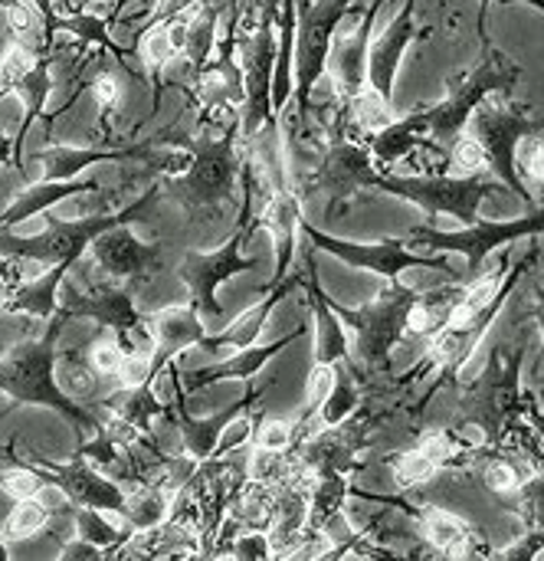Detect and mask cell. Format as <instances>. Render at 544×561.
Returning <instances> with one entry per match:
<instances>
[{
	"instance_id": "1",
	"label": "cell",
	"mask_w": 544,
	"mask_h": 561,
	"mask_svg": "<svg viewBox=\"0 0 544 561\" xmlns=\"http://www.w3.org/2000/svg\"><path fill=\"white\" fill-rule=\"evenodd\" d=\"M243 151L240 115L197 122L194 141L187 145V168L164 178L161 191H167V197L190 214L220 207L233 197L243 178Z\"/></svg>"
},
{
	"instance_id": "2",
	"label": "cell",
	"mask_w": 544,
	"mask_h": 561,
	"mask_svg": "<svg viewBox=\"0 0 544 561\" xmlns=\"http://www.w3.org/2000/svg\"><path fill=\"white\" fill-rule=\"evenodd\" d=\"M66 312L59 309L53 319H46V329L39 339H26L0 355V394L10 398V404H33V408H49L62 414L79 434L82 431H99L102 421L92 417L85 408H79L59 385L56 365H59V342H62V325Z\"/></svg>"
},
{
	"instance_id": "3",
	"label": "cell",
	"mask_w": 544,
	"mask_h": 561,
	"mask_svg": "<svg viewBox=\"0 0 544 561\" xmlns=\"http://www.w3.org/2000/svg\"><path fill=\"white\" fill-rule=\"evenodd\" d=\"M519 76H522V66L509 53H502L493 43H486L483 56L473 66H466L463 72L447 79V95L440 102L417 105V112L427 122L430 141L450 151L463 138L473 112L489 95H512L516 85H519Z\"/></svg>"
},
{
	"instance_id": "4",
	"label": "cell",
	"mask_w": 544,
	"mask_h": 561,
	"mask_svg": "<svg viewBox=\"0 0 544 561\" xmlns=\"http://www.w3.org/2000/svg\"><path fill=\"white\" fill-rule=\"evenodd\" d=\"M276 0H253L246 13L236 10V59L243 72V108L240 138L256 141L263 131L276 128L273 112V69H276Z\"/></svg>"
},
{
	"instance_id": "5",
	"label": "cell",
	"mask_w": 544,
	"mask_h": 561,
	"mask_svg": "<svg viewBox=\"0 0 544 561\" xmlns=\"http://www.w3.org/2000/svg\"><path fill=\"white\" fill-rule=\"evenodd\" d=\"M161 194V184L148 187L135 204H128L125 210H112V214H85L79 220H62L56 214H43L46 217V230L39 237H13L10 230H0V253L10 260H36L46 266H59V270H72L76 260L108 230L115 227H128L135 220H148V210L154 207Z\"/></svg>"
},
{
	"instance_id": "6",
	"label": "cell",
	"mask_w": 544,
	"mask_h": 561,
	"mask_svg": "<svg viewBox=\"0 0 544 561\" xmlns=\"http://www.w3.org/2000/svg\"><path fill=\"white\" fill-rule=\"evenodd\" d=\"M522 362H525V345H519L512 355L502 348L489 352L486 368L460 385L456 398V421L479 427L489 447H499L509 431L522 427L525 414V391H522Z\"/></svg>"
},
{
	"instance_id": "7",
	"label": "cell",
	"mask_w": 544,
	"mask_h": 561,
	"mask_svg": "<svg viewBox=\"0 0 544 561\" xmlns=\"http://www.w3.org/2000/svg\"><path fill=\"white\" fill-rule=\"evenodd\" d=\"M539 256H542V247H539V237H535V243L529 247V253H525L519 263H512V270H509V276H506V283H502V289H499V293H496L483 309H476V312H473V316H466V319H453V322H450V325H443L437 335H430V352L424 355V362H417V365H414L410 381H414V378H424V375H427V368H430V371H437V381H433V388H430V391H437V388H443V385L456 381V378H460V371L473 362L476 348L483 345V335L489 332L493 319L502 312V306H506V302H509V296L516 293L519 279L532 270V263H539Z\"/></svg>"
},
{
	"instance_id": "8",
	"label": "cell",
	"mask_w": 544,
	"mask_h": 561,
	"mask_svg": "<svg viewBox=\"0 0 544 561\" xmlns=\"http://www.w3.org/2000/svg\"><path fill=\"white\" fill-rule=\"evenodd\" d=\"M378 178H381V171H378L364 138L348 122V108L345 105L332 108L328 141L322 145V151L312 164V174H309V184L325 191V197H328V217H338L364 191H374Z\"/></svg>"
},
{
	"instance_id": "9",
	"label": "cell",
	"mask_w": 544,
	"mask_h": 561,
	"mask_svg": "<svg viewBox=\"0 0 544 561\" xmlns=\"http://www.w3.org/2000/svg\"><path fill=\"white\" fill-rule=\"evenodd\" d=\"M473 138L479 141L489 171L496 174V181L506 184V191H512L516 197H522L529 207H535L532 191L525 187V181L519 178L516 168V151L522 145V138L529 135H542L544 115H539L532 105L516 102L512 95H489L470 118Z\"/></svg>"
},
{
	"instance_id": "10",
	"label": "cell",
	"mask_w": 544,
	"mask_h": 561,
	"mask_svg": "<svg viewBox=\"0 0 544 561\" xmlns=\"http://www.w3.org/2000/svg\"><path fill=\"white\" fill-rule=\"evenodd\" d=\"M374 191L401 197L414 207H420L427 217H456L463 227L479 220L483 201L506 191L502 181H493L486 174L456 178V174H381Z\"/></svg>"
},
{
	"instance_id": "11",
	"label": "cell",
	"mask_w": 544,
	"mask_h": 561,
	"mask_svg": "<svg viewBox=\"0 0 544 561\" xmlns=\"http://www.w3.org/2000/svg\"><path fill=\"white\" fill-rule=\"evenodd\" d=\"M414 299H417V289L404 286L401 279L387 283L384 293H378L371 302L355 306V309L332 299V309L338 312V319L355 332L358 362L368 371H387L391 368V355L401 345V339L407 335V319H410Z\"/></svg>"
},
{
	"instance_id": "12",
	"label": "cell",
	"mask_w": 544,
	"mask_h": 561,
	"mask_svg": "<svg viewBox=\"0 0 544 561\" xmlns=\"http://www.w3.org/2000/svg\"><path fill=\"white\" fill-rule=\"evenodd\" d=\"M358 7V0H302L299 7V30H296V53H292V108H296V125L305 128L309 108H312V92L319 79L328 72V56L335 46V30L338 23Z\"/></svg>"
},
{
	"instance_id": "13",
	"label": "cell",
	"mask_w": 544,
	"mask_h": 561,
	"mask_svg": "<svg viewBox=\"0 0 544 561\" xmlns=\"http://www.w3.org/2000/svg\"><path fill=\"white\" fill-rule=\"evenodd\" d=\"M544 237V204L529 207V214L516 220H476L463 230H437L433 224H417L410 227L407 247L417 250H433V253H463L466 256V273L479 276L483 263L502 250L512 247L516 240H535Z\"/></svg>"
},
{
	"instance_id": "14",
	"label": "cell",
	"mask_w": 544,
	"mask_h": 561,
	"mask_svg": "<svg viewBox=\"0 0 544 561\" xmlns=\"http://www.w3.org/2000/svg\"><path fill=\"white\" fill-rule=\"evenodd\" d=\"M256 220L253 224H236V230L217 247V250H187L177 263V276L190 293V306L204 316V319H217L223 316V306L217 299V289L240 276V273H253L259 270V256H246L243 243L256 233Z\"/></svg>"
},
{
	"instance_id": "15",
	"label": "cell",
	"mask_w": 544,
	"mask_h": 561,
	"mask_svg": "<svg viewBox=\"0 0 544 561\" xmlns=\"http://www.w3.org/2000/svg\"><path fill=\"white\" fill-rule=\"evenodd\" d=\"M302 237H305L315 250H322V253L342 260L345 266H355V270H364V273H378V276H384L387 283H397L407 270H440V273L456 276V270L447 263L443 253H437V256L414 253V250L407 247L404 237H384V240H378V243H358V240L332 237V233L319 230L315 224H309L305 217H302Z\"/></svg>"
},
{
	"instance_id": "16",
	"label": "cell",
	"mask_w": 544,
	"mask_h": 561,
	"mask_svg": "<svg viewBox=\"0 0 544 561\" xmlns=\"http://www.w3.org/2000/svg\"><path fill=\"white\" fill-rule=\"evenodd\" d=\"M374 421H381V414H351L348 421L335 424V427H315L309 434H302L292 447V457L299 463V470L305 477L315 473H358L361 470V454L368 447V437L374 431Z\"/></svg>"
},
{
	"instance_id": "17",
	"label": "cell",
	"mask_w": 544,
	"mask_h": 561,
	"mask_svg": "<svg viewBox=\"0 0 544 561\" xmlns=\"http://www.w3.org/2000/svg\"><path fill=\"white\" fill-rule=\"evenodd\" d=\"M26 463L43 477V483L56 486L69 506L102 510V513H115V516L125 513L128 493L121 486H115L112 480H105L99 470H92L82 454H76L69 463H49V460H26Z\"/></svg>"
},
{
	"instance_id": "18",
	"label": "cell",
	"mask_w": 544,
	"mask_h": 561,
	"mask_svg": "<svg viewBox=\"0 0 544 561\" xmlns=\"http://www.w3.org/2000/svg\"><path fill=\"white\" fill-rule=\"evenodd\" d=\"M355 496L361 500H371V503H387V506H397L404 513H410L417 519V529L424 536V542L440 552L443 559H489V542L476 533V526H470L463 516L443 510V506H410L407 500H378L371 493H358L351 490Z\"/></svg>"
},
{
	"instance_id": "19",
	"label": "cell",
	"mask_w": 544,
	"mask_h": 561,
	"mask_svg": "<svg viewBox=\"0 0 544 561\" xmlns=\"http://www.w3.org/2000/svg\"><path fill=\"white\" fill-rule=\"evenodd\" d=\"M269 388H273V381H266V385H259V388H250L240 401H233V404H227L220 414L200 421V417H190L187 401H184V391H181L177 375H174V398H171V404H174V421H177V431H181L184 454H187L197 467L210 463V460L217 457V444H220L223 431H227L233 421H240L243 414H250Z\"/></svg>"
},
{
	"instance_id": "20",
	"label": "cell",
	"mask_w": 544,
	"mask_h": 561,
	"mask_svg": "<svg viewBox=\"0 0 544 561\" xmlns=\"http://www.w3.org/2000/svg\"><path fill=\"white\" fill-rule=\"evenodd\" d=\"M59 309L69 319H92V322L112 329L125 352H131L128 332H138V329L144 332L148 329L144 319L138 316V309H135L131 289L115 286V283H102V286H92L89 293H76V299L62 302Z\"/></svg>"
},
{
	"instance_id": "21",
	"label": "cell",
	"mask_w": 544,
	"mask_h": 561,
	"mask_svg": "<svg viewBox=\"0 0 544 561\" xmlns=\"http://www.w3.org/2000/svg\"><path fill=\"white\" fill-rule=\"evenodd\" d=\"M305 286V273L302 270H296L292 266V273L286 276V279H279V283H273L269 286V293L256 302V306H250L246 312H240L223 332H217V335H207L204 342H200V348L207 352V355H213V358H227V355H233V352H243V348H250V345H256V339L263 335V329H266V322H269V316H273V309L292 293V289H302Z\"/></svg>"
},
{
	"instance_id": "22",
	"label": "cell",
	"mask_w": 544,
	"mask_h": 561,
	"mask_svg": "<svg viewBox=\"0 0 544 561\" xmlns=\"http://www.w3.org/2000/svg\"><path fill=\"white\" fill-rule=\"evenodd\" d=\"M364 145H368V151H371L381 174H397L401 161L420 164L430 151L440 148V145L430 141L427 122H424V115L417 108L410 115H404V118H394L387 128L368 135Z\"/></svg>"
},
{
	"instance_id": "23",
	"label": "cell",
	"mask_w": 544,
	"mask_h": 561,
	"mask_svg": "<svg viewBox=\"0 0 544 561\" xmlns=\"http://www.w3.org/2000/svg\"><path fill=\"white\" fill-rule=\"evenodd\" d=\"M417 0H404V7L397 10V16L387 23V30L371 39L368 49V85L374 92H381L384 99H394V82H397V69L404 62L407 46L417 36Z\"/></svg>"
},
{
	"instance_id": "24",
	"label": "cell",
	"mask_w": 544,
	"mask_h": 561,
	"mask_svg": "<svg viewBox=\"0 0 544 561\" xmlns=\"http://www.w3.org/2000/svg\"><path fill=\"white\" fill-rule=\"evenodd\" d=\"M148 335H151V362H154V378H161L177 358L181 352H187L190 345H200L207 339L204 329V316L194 306H171L151 316L148 322Z\"/></svg>"
},
{
	"instance_id": "25",
	"label": "cell",
	"mask_w": 544,
	"mask_h": 561,
	"mask_svg": "<svg viewBox=\"0 0 544 561\" xmlns=\"http://www.w3.org/2000/svg\"><path fill=\"white\" fill-rule=\"evenodd\" d=\"M92 256L102 266V273L112 276L115 283H135V279H148L158 270L161 247L135 240L128 227H115L92 243Z\"/></svg>"
},
{
	"instance_id": "26",
	"label": "cell",
	"mask_w": 544,
	"mask_h": 561,
	"mask_svg": "<svg viewBox=\"0 0 544 561\" xmlns=\"http://www.w3.org/2000/svg\"><path fill=\"white\" fill-rule=\"evenodd\" d=\"M305 335V325L286 332L282 339L269 342V345H250L243 352H233L227 358H220L217 365H207V368H197L184 378V388L187 391H200V388H210V385H220V381H253L276 355H282L292 342H299Z\"/></svg>"
},
{
	"instance_id": "27",
	"label": "cell",
	"mask_w": 544,
	"mask_h": 561,
	"mask_svg": "<svg viewBox=\"0 0 544 561\" xmlns=\"http://www.w3.org/2000/svg\"><path fill=\"white\" fill-rule=\"evenodd\" d=\"M305 293H309V306H312V319H315V352H312V365H338V362H348L351 358L348 335L342 329L338 312L332 309L328 293L319 283L315 260H305Z\"/></svg>"
},
{
	"instance_id": "28",
	"label": "cell",
	"mask_w": 544,
	"mask_h": 561,
	"mask_svg": "<svg viewBox=\"0 0 544 561\" xmlns=\"http://www.w3.org/2000/svg\"><path fill=\"white\" fill-rule=\"evenodd\" d=\"M381 7H384V0H371L364 7V13H361L358 30L332 49V56H335V82H338L345 102L355 99L368 85V49H371V39H374L371 33H374Z\"/></svg>"
},
{
	"instance_id": "29",
	"label": "cell",
	"mask_w": 544,
	"mask_h": 561,
	"mask_svg": "<svg viewBox=\"0 0 544 561\" xmlns=\"http://www.w3.org/2000/svg\"><path fill=\"white\" fill-rule=\"evenodd\" d=\"M92 194V191H102V184L95 178H72V181H39V184H30L23 187L10 207L0 214V230H13L16 224H23L26 217L33 214H46L53 204L66 201V197H76V194Z\"/></svg>"
},
{
	"instance_id": "30",
	"label": "cell",
	"mask_w": 544,
	"mask_h": 561,
	"mask_svg": "<svg viewBox=\"0 0 544 561\" xmlns=\"http://www.w3.org/2000/svg\"><path fill=\"white\" fill-rule=\"evenodd\" d=\"M351 490L355 486H351V480L345 473H315L312 483H309V523H305V533L332 539V529L342 523V516L348 510Z\"/></svg>"
},
{
	"instance_id": "31",
	"label": "cell",
	"mask_w": 544,
	"mask_h": 561,
	"mask_svg": "<svg viewBox=\"0 0 544 561\" xmlns=\"http://www.w3.org/2000/svg\"><path fill=\"white\" fill-rule=\"evenodd\" d=\"M463 296H466V283L417 293V299L410 306V319H407V335H417V339L437 335L443 325H450L456 319V312L463 306Z\"/></svg>"
},
{
	"instance_id": "32",
	"label": "cell",
	"mask_w": 544,
	"mask_h": 561,
	"mask_svg": "<svg viewBox=\"0 0 544 561\" xmlns=\"http://www.w3.org/2000/svg\"><path fill=\"white\" fill-rule=\"evenodd\" d=\"M220 13H223V3L220 0H197V7L190 10V20H187V39H184V62H187V72L197 79L213 49H217V39H220Z\"/></svg>"
},
{
	"instance_id": "33",
	"label": "cell",
	"mask_w": 544,
	"mask_h": 561,
	"mask_svg": "<svg viewBox=\"0 0 544 561\" xmlns=\"http://www.w3.org/2000/svg\"><path fill=\"white\" fill-rule=\"evenodd\" d=\"M108 411L125 417L128 424H135L141 434H151L158 417H174V404L171 401H158L154 385H138V388H118L108 401Z\"/></svg>"
},
{
	"instance_id": "34",
	"label": "cell",
	"mask_w": 544,
	"mask_h": 561,
	"mask_svg": "<svg viewBox=\"0 0 544 561\" xmlns=\"http://www.w3.org/2000/svg\"><path fill=\"white\" fill-rule=\"evenodd\" d=\"M358 404H361V388H358V375H355L351 358H348V362H338L335 365V385H332L325 404L319 408V414L312 417V424L302 434H309L315 427H335V424L348 421L351 414H358Z\"/></svg>"
},
{
	"instance_id": "35",
	"label": "cell",
	"mask_w": 544,
	"mask_h": 561,
	"mask_svg": "<svg viewBox=\"0 0 544 561\" xmlns=\"http://www.w3.org/2000/svg\"><path fill=\"white\" fill-rule=\"evenodd\" d=\"M138 53H141V62L148 69V79H151V112H158L161 92H164V69L174 56H181L174 39H171V23H161V26L138 33Z\"/></svg>"
},
{
	"instance_id": "36",
	"label": "cell",
	"mask_w": 544,
	"mask_h": 561,
	"mask_svg": "<svg viewBox=\"0 0 544 561\" xmlns=\"http://www.w3.org/2000/svg\"><path fill=\"white\" fill-rule=\"evenodd\" d=\"M387 467H391V477H394V483H397L401 493H404V490H414V486H424V483H430L433 477L443 473L420 447L391 454V457H387Z\"/></svg>"
},
{
	"instance_id": "37",
	"label": "cell",
	"mask_w": 544,
	"mask_h": 561,
	"mask_svg": "<svg viewBox=\"0 0 544 561\" xmlns=\"http://www.w3.org/2000/svg\"><path fill=\"white\" fill-rule=\"evenodd\" d=\"M49 523V506L39 503V496H30V500H16L13 510L7 513L3 519V539L7 542H23L30 536H36L39 529H46Z\"/></svg>"
},
{
	"instance_id": "38",
	"label": "cell",
	"mask_w": 544,
	"mask_h": 561,
	"mask_svg": "<svg viewBox=\"0 0 544 561\" xmlns=\"http://www.w3.org/2000/svg\"><path fill=\"white\" fill-rule=\"evenodd\" d=\"M506 506L512 510V516H519L522 529H539V526H544V473L535 470L519 486V493H512L506 500Z\"/></svg>"
},
{
	"instance_id": "39",
	"label": "cell",
	"mask_w": 544,
	"mask_h": 561,
	"mask_svg": "<svg viewBox=\"0 0 544 561\" xmlns=\"http://www.w3.org/2000/svg\"><path fill=\"white\" fill-rule=\"evenodd\" d=\"M332 385H335V365H312L309 381H305V404H302V414H299V421H296V431H299V434L312 424V417H315L319 408L325 404Z\"/></svg>"
},
{
	"instance_id": "40",
	"label": "cell",
	"mask_w": 544,
	"mask_h": 561,
	"mask_svg": "<svg viewBox=\"0 0 544 561\" xmlns=\"http://www.w3.org/2000/svg\"><path fill=\"white\" fill-rule=\"evenodd\" d=\"M489 164H486V154L479 148V141L473 135H463L453 148H450V171L447 174H456V178H473V174H483Z\"/></svg>"
},
{
	"instance_id": "41",
	"label": "cell",
	"mask_w": 544,
	"mask_h": 561,
	"mask_svg": "<svg viewBox=\"0 0 544 561\" xmlns=\"http://www.w3.org/2000/svg\"><path fill=\"white\" fill-rule=\"evenodd\" d=\"M95 368L89 365V355H76V352H66L62 355V391L72 398V394H89L95 391Z\"/></svg>"
},
{
	"instance_id": "42",
	"label": "cell",
	"mask_w": 544,
	"mask_h": 561,
	"mask_svg": "<svg viewBox=\"0 0 544 561\" xmlns=\"http://www.w3.org/2000/svg\"><path fill=\"white\" fill-rule=\"evenodd\" d=\"M299 440V431L296 424L289 421H259L256 434H253V444L250 447H259V450H292Z\"/></svg>"
},
{
	"instance_id": "43",
	"label": "cell",
	"mask_w": 544,
	"mask_h": 561,
	"mask_svg": "<svg viewBox=\"0 0 544 561\" xmlns=\"http://www.w3.org/2000/svg\"><path fill=\"white\" fill-rule=\"evenodd\" d=\"M544 556V526L539 529H522L519 539L506 542L502 549H493L489 559H502V561H532Z\"/></svg>"
},
{
	"instance_id": "44",
	"label": "cell",
	"mask_w": 544,
	"mask_h": 561,
	"mask_svg": "<svg viewBox=\"0 0 544 561\" xmlns=\"http://www.w3.org/2000/svg\"><path fill=\"white\" fill-rule=\"evenodd\" d=\"M154 362L151 355L141 358V352H128L121 368H118V385L121 388H138V385H154Z\"/></svg>"
},
{
	"instance_id": "45",
	"label": "cell",
	"mask_w": 544,
	"mask_h": 561,
	"mask_svg": "<svg viewBox=\"0 0 544 561\" xmlns=\"http://www.w3.org/2000/svg\"><path fill=\"white\" fill-rule=\"evenodd\" d=\"M92 92H95V99H99V105H102V131H108V118H112V112H115L118 102H121L118 79H115L112 72H99V76L92 79Z\"/></svg>"
},
{
	"instance_id": "46",
	"label": "cell",
	"mask_w": 544,
	"mask_h": 561,
	"mask_svg": "<svg viewBox=\"0 0 544 561\" xmlns=\"http://www.w3.org/2000/svg\"><path fill=\"white\" fill-rule=\"evenodd\" d=\"M125 355H128V352H125L118 342H99V345L89 352V365L95 368V375H99V378H105V375H118V368H121Z\"/></svg>"
},
{
	"instance_id": "47",
	"label": "cell",
	"mask_w": 544,
	"mask_h": 561,
	"mask_svg": "<svg viewBox=\"0 0 544 561\" xmlns=\"http://www.w3.org/2000/svg\"><path fill=\"white\" fill-rule=\"evenodd\" d=\"M233 559H273V546H269V533H243L236 542H233Z\"/></svg>"
},
{
	"instance_id": "48",
	"label": "cell",
	"mask_w": 544,
	"mask_h": 561,
	"mask_svg": "<svg viewBox=\"0 0 544 561\" xmlns=\"http://www.w3.org/2000/svg\"><path fill=\"white\" fill-rule=\"evenodd\" d=\"M194 3H197V0H158V3L151 7V13L141 20V30H138V33H144V30H151V26H161V23H171V20L184 16L187 10H194Z\"/></svg>"
},
{
	"instance_id": "49",
	"label": "cell",
	"mask_w": 544,
	"mask_h": 561,
	"mask_svg": "<svg viewBox=\"0 0 544 561\" xmlns=\"http://www.w3.org/2000/svg\"><path fill=\"white\" fill-rule=\"evenodd\" d=\"M59 559L72 561V559H89V561H99L102 559V549L99 546H92L89 539H76V542H66L62 549H59Z\"/></svg>"
},
{
	"instance_id": "50",
	"label": "cell",
	"mask_w": 544,
	"mask_h": 561,
	"mask_svg": "<svg viewBox=\"0 0 544 561\" xmlns=\"http://www.w3.org/2000/svg\"><path fill=\"white\" fill-rule=\"evenodd\" d=\"M522 421L529 424V431H535V434H539V440L544 444V411L539 401L525 398V414H522Z\"/></svg>"
},
{
	"instance_id": "51",
	"label": "cell",
	"mask_w": 544,
	"mask_h": 561,
	"mask_svg": "<svg viewBox=\"0 0 544 561\" xmlns=\"http://www.w3.org/2000/svg\"><path fill=\"white\" fill-rule=\"evenodd\" d=\"M529 293H532V322L542 329V342H544V279H535Z\"/></svg>"
},
{
	"instance_id": "52",
	"label": "cell",
	"mask_w": 544,
	"mask_h": 561,
	"mask_svg": "<svg viewBox=\"0 0 544 561\" xmlns=\"http://www.w3.org/2000/svg\"><path fill=\"white\" fill-rule=\"evenodd\" d=\"M0 164H13V171L16 174H23L20 171V164H16V151H13V141H10V135L0 128Z\"/></svg>"
},
{
	"instance_id": "53",
	"label": "cell",
	"mask_w": 544,
	"mask_h": 561,
	"mask_svg": "<svg viewBox=\"0 0 544 561\" xmlns=\"http://www.w3.org/2000/svg\"><path fill=\"white\" fill-rule=\"evenodd\" d=\"M489 10H493V0H479V20H476V30H479L483 46L489 43Z\"/></svg>"
},
{
	"instance_id": "54",
	"label": "cell",
	"mask_w": 544,
	"mask_h": 561,
	"mask_svg": "<svg viewBox=\"0 0 544 561\" xmlns=\"http://www.w3.org/2000/svg\"><path fill=\"white\" fill-rule=\"evenodd\" d=\"M92 3H95V7H102V10H108V20H112L121 0H92Z\"/></svg>"
},
{
	"instance_id": "55",
	"label": "cell",
	"mask_w": 544,
	"mask_h": 561,
	"mask_svg": "<svg viewBox=\"0 0 544 561\" xmlns=\"http://www.w3.org/2000/svg\"><path fill=\"white\" fill-rule=\"evenodd\" d=\"M3 559H10V556H7V539H3V533H0V561Z\"/></svg>"
},
{
	"instance_id": "56",
	"label": "cell",
	"mask_w": 544,
	"mask_h": 561,
	"mask_svg": "<svg viewBox=\"0 0 544 561\" xmlns=\"http://www.w3.org/2000/svg\"><path fill=\"white\" fill-rule=\"evenodd\" d=\"M506 3H509V0H506ZM512 3H535L539 10H544V0H512Z\"/></svg>"
},
{
	"instance_id": "57",
	"label": "cell",
	"mask_w": 544,
	"mask_h": 561,
	"mask_svg": "<svg viewBox=\"0 0 544 561\" xmlns=\"http://www.w3.org/2000/svg\"><path fill=\"white\" fill-rule=\"evenodd\" d=\"M0 457H13V454H10V447H0Z\"/></svg>"
},
{
	"instance_id": "58",
	"label": "cell",
	"mask_w": 544,
	"mask_h": 561,
	"mask_svg": "<svg viewBox=\"0 0 544 561\" xmlns=\"http://www.w3.org/2000/svg\"><path fill=\"white\" fill-rule=\"evenodd\" d=\"M230 7H240V0H230Z\"/></svg>"
},
{
	"instance_id": "59",
	"label": "cell",
	"mask_w": 544,
	"mask_h": 561,
	"mask_svg": "<svg viewBox=\"0 0 544 561\" xmlns=\"http://www.w3.org/2000/svg\"><path fill=\"white\" fill-rule=\"evenodd\" d=\"M539 194H542V204H544V184H542V187H539Z\"/></svg>"
}]
</instances>
